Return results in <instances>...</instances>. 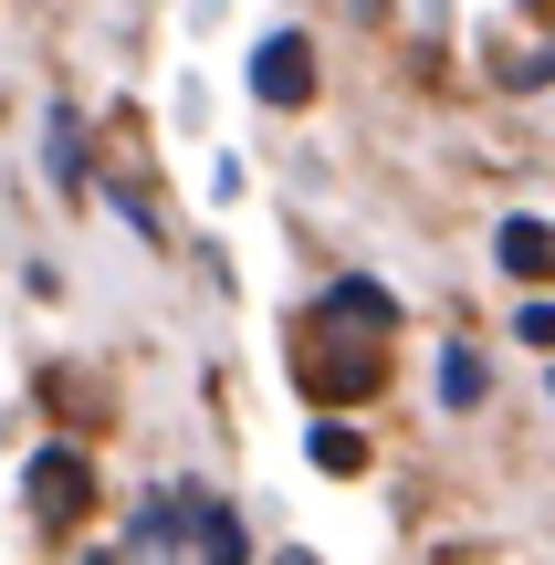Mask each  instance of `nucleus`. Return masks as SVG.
Instances as JSON below:
<instances>
[{
	"mask_svg": "<svg viewBox=\"0 0 555 565\" xmlns=\"http://www.w3.org/2000/svg\"><path fill=\"white\" fill-rule=\"evenodd\" d=\"M377 345L388 335H346V324H314L305 315V356H293V377H305V398L314 408H356V398H377Z\"/></svg>",
	"mask_w": 555,
	"mask_h": 565,
	"instance_id": "f257e3e1",
	"label": "nucleus"
},
{
	"mask_svg": "<svg viewBox=\"0 0 555 565\" xmlns=\"http://www.w3.org/2000/svg\"><path fill=\"white\" fill-rule=\"evenodd\" d=\"M21 503L42 513V524H84V503H95V471H84V450H32L21 461Z\"/></svg>",
	"mask_w": 555,
	"mask_h": 565,
	"instance_id": "f03ea898",
	"label": "nucleus"
},
{
	"mask_svg": "<svg viewBox=\"0 0 555 565\" xmlns=\"http://www.w3.org/2000/svg\"><path fill=\"white\" fill-rule=\"evenodd\" d=\"M252 95H263L273 116L314 105V42L305 32H263V42H252Z\"/></svg>",
	"mask_w": 555,
	"mask_h": 565,
	"instance_id": "7ed1b4c3",
	"label": "nucleus"
},
{
	"mask_svg": "<svg viewBox=\"0 0 555 565\" xmlns=\"http://www.w3.org/2000/svg\"><path fill=\"white\" fill-rule=\"evenodd\" d=\"M314 324H346V335H398V294L367 273H335L325 294H314Z\"/></svg>",
	"mask_w": 555,
	"mask_h": 565,
	"instance_id": "20e7f679",
	"label": "nucleus"
},
{
	"mask_svg": "<svg viewBox=\"0 0 555 565\" xmlns=\"http://www.w3.org/2000/svg\"><path fill=\"white\" fill-rule=\"evenodd\" d=\"M493 263L514 273V282H555V231L535 221V210H514V221L493 231Z\"/></svg>",
	"mask_w": 555,
	"mask_h": 565,
	"instance_id": "39448f33",
	"label": "nucleus"
},
{
	"mask_svg": "<svg viewBox=\"0 0 555 565\" xmlns=\"http://www.w3.org/2000/svg\"><path fill=\"white\" fill-rule=\"evenodd\" d=\"M42 168H53L63 200H84V189H95V168H84V116H74V105H53V116H42Z\"/></svg>",
	"mask_w": 555,
	"mask_h": 565,
	"instance_id": "423d86ee",
	"label": "nucleus"
},
{
	"mask_svg": "<svg viewBox=\"0 0 555 565\" xmlns=\"http://www.w3.org/2000/svg\"><path fill=\"white\" fill-rule=\"evenodd\" d=\"M305 450H314V471H335V482H356V471H367V429H356L346 408H325V419L305 429Z\"/></svg>",
	"mask_w": 555,
	"mask_h": 565,
	"instance_id": "0eeeda50",
	"label": "nucleus"
},
{
	"mask_svg": "<svg viewBox=\"0 0 555 565\" xmlns=\"http://www.w3.org/2000/svg\"><path fill=\"white\" fill-rule=\"evenodd\" d=\"M200 565H252V534L231 503H200Z\"/></svg>",
	"mask_w": 555,
	"mask_h": 565,
	"instance_id": "6e6552de",
	"label": "nucleus"
},
{
	"mask_svg": "<svg viewBox=\"0 0 555 565\" xmlns=\"http://www.w3.org/2000/svg\"><path fill=\"white\" fill-rule=\"evenodd\" d=\"M440 408H482V356L472 345H440Z\"/></svg>",
	"mask_w": 555,
	"mask_h": 565,
	"instance_id": "1a4fd4ad",
	"label": "nucleus"
},
{
	"mask_svg": "<svg viewBox=\"0 0 555 565\" xmlns=\"http://www.w3.org/2000/svg\"><path fill=\"white\" fill-rule=\"evenodd\" d=\"M179 492H147V503H137V545H179Z\"/></svg>",
	"mask_w": 555,
	"mask_h": 565,
	"instance_id": "9d476101",
	"label": "nucleus"
},
{
	"mask_svg": "<svg viewBox=\"0 0 555 565\" xmlns=\"http://www.w3.org/2000/svg\"><path fill=\"white\" fill-rule=\"evenodd\" d=\"M514 335H524V345H555V303H545V294L524 303V324H514Z\"/></svg>",
	"mask_w": 555,
	"mask_h": 565,
	"instance_id": "9b49d317",
	"label": "nucleus"
},
{
	"mask_svg": "<svg viewBox=\"0 0 555 565\" xmlns=\"http://www.w3.org/2000/svg\"><path fill=\"white\" fill-rule=\"evenodd\" d=\"M284 565H314V555H284Z\"/></svg>",
	"mask_w": 555,
	"mask_h": 565,
	"instance_id": "f8f14e48",
	"label": "nucleus"
}]
</instances>
